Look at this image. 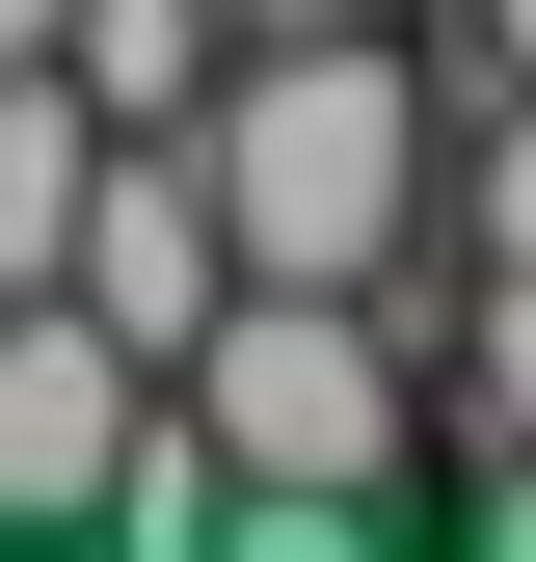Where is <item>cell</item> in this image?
<instances>
[{"mask_svg": "<svg viewBox=\"0 0 536 562\" xmlns=\"http://www.w3.org/2000/svg\"><path fill=\"white\" fill-rule=\"evenodd\" d=\"M242 27H402V0H242Z\"/></svg>", "mask_w": 536, "mask_h": 562, "instance_id": "cell-9", "label": "cell"}, {"mask_svg": "<svg viewBox=\"0 0 536 562\" xmlns=\"http://www.w3.org/2000/svg\"><path fill=\"white\" fill-rule=\"evenodd\" d=\"M456 429H536V268L456 295Z\"/></svg>", "mask_w": 536, "mask_h": 562, "instance_id": "cell-8", "label": "cell"}, {"mask_svg": "<svg viewBox=\"0 0 536 562\" xmlns=\"http://www.w3.org/2000/svg\"><path fill=\"white\" fill-rule=\"evenodd\" d=\"M429 81H402V27H242L215 108H188V188H215L242 268H295V295H402L429 268Z\"/></svg>", "mask_w": 536, "mask_h": 562, "instance_id": "cell-1", "label": "cell"}, {"mask_svg": "<svg viewBox=\"0 0 536 562\" xmlns=\"http://www.w3.org/2000/svg\"><path fill=\"white\" fill-rule=\"evenodd\" d=\"M429 215H456V268H536V81L456 134V161H429Z\"/></svg>", "mask_w": 536, "mask_h": 562, "instance_id": "cell-7", "label": "cell"}, {"mask_svg": "<svg viewBox=\"0 0 536 562\" xmlns=\"http://www.w3.org/2000/svg\"><path fill=\"white\" fill-rule=\"evenodd\" d=\"M81 161H108V108L54 81V54H0V295H54V241H81Z\"/></svg>", "mask_w": 536, "mask_h": 562, "instance_id": "cell-6", "label": "cell"}, {"mask_svg": "<svg viewBox=\"0 0 536 562\" xmlns=\"http://www.w3.org/2000/svg\"><path fill=\"white\" fill-rule=\"evenodd\" d=\"M54 295H81L134 375H188V322L242 295V241H215V188H188V134H108V161H81V241H54Z\"/></svg>", "mask_w": 536, "mask_h": 562, "instance_id": "cell-3", "label": "cell"}, {"mask_svg": "<svg viewBox=\"0 0 536 562\" xmlns=\"http://www.w3.org/2000/svg\"><path fill=\"white\" fill-rule=\"evenodd\" d=\"M483 81H536V0H483Z\"/></svg>", "mask_w": 536, "mask_h": 562, "instance_id": "cell-10", "label": "cell"}, {"mask_svg": "<svg viewBox=\"0 0 536 562\" xmlns=\"http://www.w3.org/2000/svg\"><path fill=\"white\" fill-rule=\"evenodd\" d=\"M188 429H215V482H242V536L268 562H322V536H376L402 509V456H429V375H402V322L376 295H295V268H242L215 322H188Z\"/></svg>", "mask_w": 536, "mask_h": 562, "instance_id": "cell-2", "label": "cell"}, {"mask_svg": "<svg viewBox=\"0 0 536 562\" xmlns=\"http://www.w3.org/2000/svg\"><path fill=\"white\" fill-rule=\"evenodd\" d=\"M215 54H242V0H54V81H81L108 134H188Z\"/></svg>", "mask_w": 536, "mask_h": 562, "instance_id": "cell-5", "label": "cell"}, {"mask_svg": "<svg viewBox=\"0 0 536 562\" xmlns=\"http://www.w3.org/2000/svg\"><path fill=\"white\" fill-rule=\"evenodd\" d=\"M134 348L81 322V295H0V536H81L108 509V456H134Z\"/></svg>", "mask_w": 536, "mask_h": 562, "instance_id": "cell-4", "label": "cell"}]
</instances>
